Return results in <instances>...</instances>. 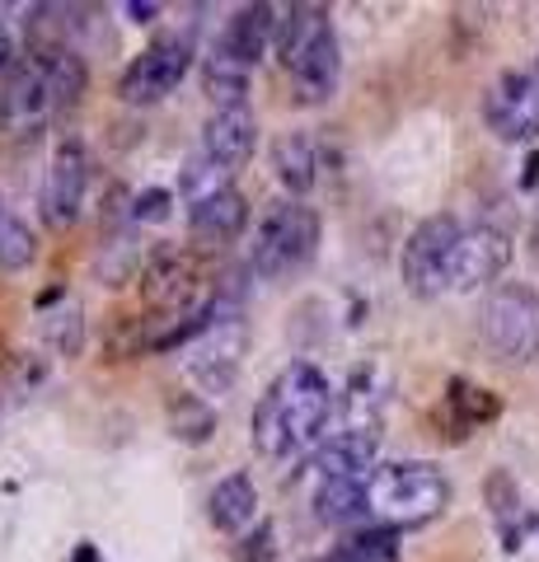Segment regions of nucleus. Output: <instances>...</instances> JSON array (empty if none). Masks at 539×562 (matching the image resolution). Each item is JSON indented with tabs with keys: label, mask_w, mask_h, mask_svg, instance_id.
Segmentation results:
<instances>
[{
	"label": "nucleus",
	"mask_w": 539,
	"mask_h": 562,
	"mask_svg": "<svg viewBox=\"0 0 539 562\" xmlns=\"http://www.w3.org/2000/svg\"><path fill=\"white\" fill-rule=\"evenodd\" d=\"M334 403H338L334 384H328L319 366L310 361L282 366L263 390V398L254 403L249 417L254 450L268 464H295L305 454H315L328 436V422H334Z\"/></svg>",
	"instance_id": "f257e3e1"
},
{
	"label": "nucleus",
	"mask_w": 539,
	"mask_h": 562,
	"mask_svg": "<svg viewBox=\"0 0 539 562\" xmlns=\"http://www.w3.org/2000/svg\"><path fill=\"white\" fill-rule=\"evenodd\" d=\"M277 57L291 76V90L301 103H328L343 80L338 33L324 5H291L277 24Z\"/></svg>",
	"instance_id": "f03ea898"
},
{
	"label": "nucleus",
	"mask_w": 539,
	"mask_h": 562,
	"mask_svg": "<svg viewBox=\"0 0 539 562\" xmlns=\"http://www.w3.org/2000/svg\"><path fill=\"white\" fill-rule=\"evenodd\" d=\"M450 479L427 460L375 464L367 479V520L380 530H413L446 512Z\"/></svg>",
	"instance_id": "7ed1b4c3"
},
{
	"label": "nucleus",
	"mask_w": 539,
	"mask_h": 562,
	"mask_svg": "<svg viewBox=\"0 0 539 562\" xmlns=\"http://www.w3.org/2000/svg\"><path fill=\"white\" fill-rule=\"evenodd\" d=\"M319 249V211L305 206L301 198H287L268 206V216L254 225L249 244V272L263 281L295 277Z\"/></svg>",
	"instance_id": "20e7f679"
},
{
	"label": "nucleus",
	"mask_w": 539,
	"mask_h": 562,
	"mask_svg": "<svg viewBox=\"0 0 539 562\" xmlns=\"http://www.w3.org/2000/svg\"><path fill=\"white\" fill-rule=\"evenodd\" d=\"M479 333L489 351L507 366H526L539 357V286L530 281H497L483 295Z\"/></svg>",
	"instance_id": "39448f33"
},
{
	"label": "nucleus",
	"mask_w": 539,
	"mask_h": 562,
	"mask_svg": "<svg viewBox=\"0 0 539 562\" xmlns=\"http://www.w3.org/2000/svg\"><path fill=\"white\" fill-rule=\"evenodd\" d=\"M188 70H193V38H183V33H160V38H150L127 61L123 80H117V99L132 103V109H150V103H160L179 90Z\"/></svg>",
	"instance_id": "423d86ee"
},
{
	"label": "nucleus",
	"mask_w": 539,
	"mask_h": 562,
	"mask_svg": "<svg viewBox=\"0 0 539 562\" xmlns=\"http://www.w3.org/2000/svg\"><path fill=\"white\" fill-rule=\"evenodd\" d=\"M464 235V225L456 216H427L413 225V235L404 239V254H398V277L404 286L417 295V301H431V295L446 291L450 281V254Z\"/></svg>",
	"instance_id": "0eeeda50"
},
{
	"label": "nucleus",
	"mask_w": 539,
	"mask_h": 562,
	"mask_svg": "<svg viewBox=\"0 0 539 562\" xmlns=\"http://www.w3.org/2000/svg\"><path fill=\"white\" fill-rule=\"evenodd\" d=\"M483 122L507 146H526L539 136V57L530 66L502 70L483 90Z\"/></svg>",
	"instance_id": "6e6552de"
},
{
	"label": "nucleus",
	"mask_w": 539,
	"mask_h": 562,
	"mask_svg": "<svg viewBox=\"0 0 539 562\" xmlns=\"http://www.w3.org/2000/svg\"><path fill=\"white\" fill-rule=\"evenodd\" d=\"M52 113H57V103H52V90H47L43 70L24 52V61L14 66L5 80H0V132L33 136V132H43V122Z\"/></svg>",
	"instance_id": "1a4fd4ad"
},
{
	"label": "nucleus",
	"mask_w": 539,
	"mask_h": 562,
	"mask_svg": "<svg viewBox=\"0 0 539 562\" xmlns=\"http://www.w3.org/2000/svg\"><path fill=\"white\" fill-rule=\"evenodd\" d=\"M512 262V239L493 231V225H474L464 231L456 254H450V281L446 291H483V286H497V277L507 272Z\"/></svg>",
	"instance_id": "9d476101"
},
{
	"label": "nucleus",
	"mask_w": 539,
	"mask_h": 562,
	"mask_svg": "<svg viewBox=\"0 0 539 562\" xmlns=\"http://www.w3.org/2000/svg\"><path fill=\"white\" fill-rule=\"evenodd\" d=\"M85 183H90V160H85L80 140H61L47 160V179H43V216L66 231L76 225L80 206H85Z\"/></svg>",
	"instance_id": "9b49d317"
},
{
	"label": "nucleus",
	"mask_w": 539,
	"mask_h": 562,
	"mask_svg": "<svg viewBox=\"0 0 539 562\" xmlns=\"http://www.w3.org/2000/svg\"><path fill=\"white\" fill-rule=\"evenodd\" d=\"M258 146V117L249 109H216L202 127V155L225 173H235L239 165H249V155Z\"/></svg>",
	"instance_id": "f8f14e48"
},
{
	"label": "nucleus",
	"mask_w": 539,
	"mask_h": 562,
	"mask_svg": "<svg viewBox=\"0 0 539 562\" xmlns=\"http://www.w3.org/2000/svg\"><path fill=\"white\" fill-rule=\"evenodd\" d=\"M245 225H249V198L239 188H221L212 198L188 206V231H193V239L206 244V249H221V244L239 239Z\"/></svg>",
	"instance_id": "ddd939ff"
},
{
	"label": "nucleus",
	"mask_w": 539,
	"mask_h": 562,
	"mask_svg": "<svg viewBox=\"0 0 539 562\" xmlns=\"http://www.w3.org/2000/svg\"><path fill=\"white\" fill-rule=\"evenodd\" d=\"M277 24H282V10H277V5H263V0H258V5H239L235 20L225 24L216 47L231 52L239 66L254 70L258 61L268 57V47L277 43Z\"/></svg>",
	"instance_id": "4468645a"
},
{
	"label": "nucleus",
	"mask_w": 539,
	"mask_h": 562,
	"mask_svg": "<svg viewBox=\"0 0 539 562\" xmlns=\"http://www.w3.org/2000/svg\"><path fill=\"white\" fill-rule=\"evenodd\" d=\"M375 454H380V431L371 427H352V431H338L310 454V469L319 479H357V473H371L375 469Z\"/></svg>",
	"instance_id": "2eb2a0df"
},
{
	"label": "nucleus",
	"mask_w": 539,
	"mask_h": 562,
	"mask_svg": "<svg viewBox=\"0 0 539 562\" xmlns=\"http://www.w3.org/2000/svg\"><path fill=\"white\" fill-rule=\"evenodd\" d=\"M206 516L221 535H249L258 520V487L249 473H225L212 487V502H206Z\"/></svg>",
	"instance_id": "dca6fc26"
},
{
	"label": "nucleus",
	"mask_w": 539,
	"mask_h": 562,
	"mask_svg": "<svg viewBox=\"0 0 539 562\" xmlns=\"http://www.w3.org/2000/svg\"><path fill=\"white\" fill-rule=\"evenodd\" d=\"M272 169H277V183H282L291 198H305V192L315 188V179H319V150H315V140H310L305 132L277 136Z\"/></svg>",
	"instance_id": "f3484780"
},
{
	"label": "nucleus",
	"mask_w": 539,
	"mask_h": 562,
	"mask_svg": "<svg viewBox=\"0 0 539 562\" xmlns=\"http://www.w3.org/2000/svg\"><path fill=\"white\" fill-rule=\"evenodd\" d=\"M367 479L371 473H357V479H319L315 520L319 525H361L367 520Z\"/></svg>",
	"instance_id": "a211bd4d"
},
{
	"label": "nucleus",
	"mask_w": 539,
	"mask_h": 562,
	"mask_svg": "<svg viewBox=\"0 0 539 562\" xmlns=\"http://www.w3.org/2000/svg\"><path fill=\"white\" fill-rule=\"evenodd\" d=\"M202 90L212 109H249V66H239L231 52H212L202 70Z\"/></svg>",
	"instance_id": "6ab92c4d"
},
{
	"label": "nucleus",
	"mask_w": 539,
	"mask_h": 562,
	"mask_svg": "<svg viewBox=\"0 0 539 562\" xmlns=\"http://www.w3.org/2000/svg\"><path fill=\"white\" fill-rule=\"evenodd\" d=\"M38 258V239H33L29 221L0 198V272H24Z\"/></svg>",
	"instance_id": "aec40b11"
},
{
	"label": "nucleus",
	"mask_w": 539,
	"mask_h": 562,
	"mask_svg": "<svg viewBox=\"0 0 539 562\" xmlns=\"http://www.w3.org/2000/svg\"><path fill=\"white\" fill-rule=\"evenodd\" d=\"M446 408L456 413L460 427H483V422H493L502 413V403L493 390H483V384H469V380H450L446 384Z\"/></svg>",
	"instance_id": "412c9836"
},
{
	"label": "nucleus",
	"mask_w": 539,
	"mask_h": 562,
	"mask_svg": "<svg viewBox=\"0 0 539 562\" xmlns=\"http://www.w3.org/2000/svg\"><path fill=\"white\" fill-rule=\"evenodd\" d=\"M398 558V530H380L367 525L361 535L343 539L334 553H324V562H394Z\"/></svg>",
	"instance_id": "4be33fe9"
},
{
	"label": "nucleus",
	"mask_w": 539,
	"mask_h": 562,
	"mask_svg": "<svg viewBox=\"0 0 539 562\" xmlns=\"http://www.w3.org/2000/svg\"><path fill=\"white\" fill-rule=\"evenodd\" d=\"M221 188H235L231 173H225L221 165H212V160H206V155L198 150V160L183 169V198H188V206L202 202V198H212V192H221Z\"/></svg>",
	"instance_id": "5701e85b"
},
{
	"label": "nucleus",
	"mask_w": 539,
	"mask_h": 562,
	"mask_svg": "<svg viewBox=\"0 0 539 562\" xmlns=\"http://www.w3.org/2000/svg\"><path fill=\"white\" fill-rule=\"evenodd\" d=\"M212 408H206L202 398H193V394H179L173 398V436H183V441H206V431H212Z\"/></svg>",
	"instance_id": "b1692460"
},
{
	"label": "nucleus",
	"mask_w": 539,
	"mask_h": 562,
	"mask_svg": "<svg viewBox=\"0 0 539 562\" xmlns=\"http://www.w3.org/2000/svg\"><path fill=\"white\" fill-rule=\"evenodd\" d=\"M483 497H489L493 516H497L502 525H507V520L520 512V492H516V483H512V473H493L489 487H483Z\"/></svg>",
	"instance_id": "393cba45"
},
{
	"label": "nucleus",
	"mask_w": 539,
	"mask_h": 562,
	"mask_svg": "<svg viewBox=\"0 0 539 562\" xmlns=\"http://www.w3.org/2000/svg\"><path fill=\"white\" fill-rule=\"evenodd\" d=\"M277 535H272V525L268 520H258L254 525V535H245L235 543V562H272V553H277V543H272Z\"/></svg>",
	"instance_id": "a878e982"
},
{
	"label": "nucleus",
	"mask_w": 539,
	"mask_h": 562,
	"mask_svg": "<svg viewBox=\"0 0 539 562\" xmlns=\"http://www.w3.org/2000/svg\"><path fill=\"white\" fill-rule=\"evenodd\" d=\"M24 52H29V43H20V29H14L10 20H0V80L24 61Z\"/></svg>",
	"instance_id": "bb28decb"
},
{
	"label": "nucleus",
	"mask_w": 539,
	"mask_h": 562,
	"mask_svg": "<svg viewBox=\"0 0 539 562\" xmlns=\"http://www.w3.org/2000/svg\"><path fill=\"white\" fill-rule=\"evenodd\" d=\"M165 216H169V192L165 188H150L146 198H136L132 221H165Z\"/></svg>",
	"instance_id": "cd10ccee"
},
{
	"label": "nucleus",
	"mask_w": 539,
	"mask_h": 562,
	"mask_svg": "<svg viewBox=\"0 0 539 562\" xmlns=\"http://www.w3.org/2000/svg\"><path fill=\"white\" fill-rule=\"evenodd\" d=\"M123 10L132 14V20H136V24H150V20H155V14H160V5H136V0H132V5H123Z\"/></svg>",
	"instance_id": "c85d7f7f"
},
{
	"label": "nucleus",
	"mask_w": 539,
	"mask_h": 562,
	"mask_svg": "<svg viewBox=\"0 0 539 562\" xmlns=\"http://www.w3.org/2000/svg\"><path fill=\"white\" fill-rule=\"evenodd\" d=\"M535 179H539V155H530V165H526V179H520V183H526V188H530Z\"/></svg>",
	"instance_id": "c756f323"
},
{
	"label": "nucleus",
	"mask_w": 539,
	"mask_h": 562,
	"mask_svg": "<svg viewBox=\"0 0 539 562\" xmlns=\"http://www.w3.org/2000/svg\"><path fill=\"white\" fill-rule=\"evenodd\" d=\"M301 562H324V558H301Z\"/></svg>",
	"instance_id": "7c9ffc66"
}]
</instances>
